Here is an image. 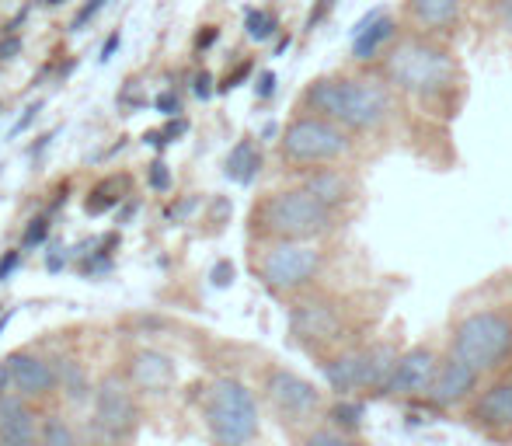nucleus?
I'll return each instance as SVG.
<instances>
[{
    "instance_id": "obj_9",
    "label": "nucleus",
    "mask_w": 512,
    "mask_h": 446,
    "mask_svg": "<svg viewBox=\"0 0 512 446\" xmlns=\"http://www.w3.org/2000/svg\"><path fill=\"white\" fill-rule=\"evenodd\" d=\"M262 394L265 405L272 408L279 422L293 433H304V429L324 422V408H328V394L314 384V380L300 377L290 366H265L262 373Z\"/></svg>"
},
{
    "instance_id": "obj_2",
    "label": "nucleus",
    "mask_w": 512,
    "mask_h": 446,
    "mask_svg": "<svg viewBox=\"0 0 512 446\" xmlns=\"http://www.w3.org/2000/svg\"><path fill=\"white\" fill-rule=\"evenodd\" d=\"M446 352L464 359L481 377L512 366V272H495L464 290L450 307L443 335Z\"/></svg>"
},
{
    "instance_id": "obj_27",
    "label": "nucleus",
    "mask_w": 512,
    "mask_h": 446,
    "mask_svg": "<svg viewBox=\"0 0 512 446\" xmlns=\"http://www.w3.org/2000/svg\"><path fill=\"white\" fill-rule=\"evenodd\" d=\"M272 32H276V18H272V14H265V11H248V35H251V39L265 42Z\"/></svg>"
},
{
    "instance_id": "obj_40",
    "label": "nucleus",
    "mask_w": 512,
    "mask_h": 446,
    "mask_svg": "<svg viewBox=\"0 0 512 446\" xmlns=\"http://www.w3.org/2000/svg\"><path fill=\"white\" fill-rule=\"evenodd\" d=\"M4 387H11V370H7V359L0 363V398H4Z\"/></svg>"
},
{
    "instance_id": "obj_28",
    "label": "nucleus",
    "mask_w": 512,
    "mask_h": 446,
    "mask_svg": "<svg viewBox=\"0 0 512 446\" xmlns=\"http://www.w3.org/2000/svg\"><path fill=\"white\" fill-rule=\"evenodd\" d=\"M49 237V217H35L32 227L25 230V237H21V244L25 248H35V244H42Z\"/></svg>"
},
{
    "instance_id": "obj_20",
    "label": "nucleus",
    "mask_w": 512,
    "mask_h": 446,
    "mask_svg": "<svg viewBox=\"0 0 512 446\" xmlns=\"http://www.w3.org/2000/svg\"><path fill=\"white\" fill-rule=\"evenodd\" d=\"M363 398H331L328 408H324V422L331 429H342V433L363 436Z\"/></svg>"
},
{
    "instance_id": "obj_26",
    "label": "nucleus",
    "mask_w": 512,
    "mask_h": 446,
    "mask_svg": "<svg viewBox=\"0 0 512 446\" xmlns=\"http://www.w3.org/2000/svg\"><path fill=\"white\" fill-rule=\"evenodd\" d=\"M488 18L502 32V39L512 42V0H488Z\"/></svg>"
},
{
    "instance_id": "obj_6",
    "label": "nucleus",
    "mask_w": 512,
    "mask_h": 446,
    "mask_svg": "<svg viewBox=\"0 0 512 446\" xmlns=\"http://www.w3.org/2000/svg\"><path fill=\"white\" fill-rule=\"evenodd\" d=\"M251 265H255V276L262 279V286L272 297L293 304L297 297L324 286V279H328V272H331V248H328V241L258 244L255 262Z\"/></svg>"
},
{
    "instance_id": "obj_31",
    "label": "nucleus",
    "mask_w": 512,
    "mask_h": 446,
    "mask_svg": "<svg viewBox=\"0 0 512 446\" xmlns=\"http://www.w3.org/2000/svg\"><path fill=\"white\" fill-rule=\"evenodd\" d=\"M21 265V251H7L4 258H0V279H7L14 269Z\"/></svg>"
},
{
    "instance_id": "obj_12",
    "label": "nucleus",
    "mask_w": 512,
    "mask_h": 446,
    "mask_svg": "<svg viewBox=\"0 0 512 446\" xmlns=\"http://www.w3.org/2000/svg\"><path fill=\"white\" fill-rule=\"evenodd\" d=\"M481 387H485V377L474 366H467L453 352H443V363H439V373L432 380L425 408H432L439 415H464V408L478 398Z\"/></svg>"
},
{
    "instance_id": "obj_16",
    "label": "nucleus",
    "mask_w": 512,
    "mask_h": 446,
    "mask_svg": "<svg viewBox=\"0 0 512 446\" xmlns=\"http://www.w3.org/2000/svg\"><path fill=\"white\" fill-rule=\"evenodd\" d=\"M7 370H11V387L21 398H46L60 387V370L35 352H11Z\"/></svg>"
},
{
    "instance_id": "obj_34",
    "label": "nucleus",
    "mask_w": 512,
    "mask_h": 446,
    "mask_svg": "<svg viewBox=\"0 0 512 446\" xmlns=\"http://www.w3.org/2000/svg\"><path fill=\"white\" fill-rule=\"evenodd\" d=\"M157 109H161L164 115H175L178 112V98L171 95V91H164V95L157 98Z\"/></svg>"
},
{
    "instance_id": "obj_38",
    "label": "nucleus",
    "mask_w": 512,
    "mask_h": 446,
    "mask_svg": "<svg viewBox=\"0 0 512 446\" xmlns=\"http://www.w3.org/2000/svg\"><path fill=\"white\" fill-rule=\"evenodd\" d=\"M209 84H213V81H209V74H199V77H196V95H199V98H209V91H213Z\"/></svg>"
},
{
    "instance_id": "obj_4",
    "label": "nucleus",
    "mask_w": 512,
    "mask_h": 446,
    "mask_svg": "<svg viewBox=\"0 0 512 446\" xmlns=\"http://www.w3.org/2000/svg\"><path fill=\"white\" fill-rule=\"evenodd\" d=\"M380 328V307L370 290L321 286L290 304V338L310 359H321L345 345L373 338Z\"/></svg>"
},
{
    "instance_id": "obj_14",
    "label": "nucleus",
    "mask_w": 512,
    "mask_h": 446,
    "mask_svg": "<svg viewBox=\"0 0 512 446\" xmlns=\"http://www.w3.org/2000/svg\"><path fill=\"white\" fill-rule=\"evenodd\" d=\"M297 182L307 185L321 203H328L331 210L345 213V217H352V213L363 206V196H366L363 175H359V168H352V164H331V168L307 171Z\"/></svg>"
},
{
    "instance_id": "obj_36",
    "label": "nucleus",
    "mask_w": 512,
    "mask_h": 446,
    "mask_svg": "<svg viewBox=\"0 0 512 446\" xmlns=\"http://www.w3.org/2000/svg\"><path fill=\"white\" fill-rule=\"evenodd\" d=\"M248 74H251V63H241V67H237L234 74L223 81V88H237V81H241V77H248Z\"/></svg>"
},
{
    "instance_id": "obj_23",
    "label": "nucleus",
    "mask_w": 512,
    "mask_h": 446,
    "mask_svg": "<svg viewBox=\"0 0 512 446\" xmlns=\"http://www.w3.org/2000/svg\"><path fill=\"white\" fill-rule=\"evenodd\" d=\"M122 189H126V178H108V182L95 185L88 203H84V210H88L91 217H102V213L115 210V206L122 203Z\"/></svg>"
},
{
    "instance_id": "obj_37",
    "label": "nucleus",
    "mask_w": 512,
    "mask_h": 446,
    "mask_svg": "<svg viewBox=\"0 0 512 446\" xmlns=\"http://www.w3.org/2000/svg\"><path fill=\"white\" fill-rule=\"evenodd\" d=\"M331 4H335V0H321V4H317V11H314V14H310V28H314V25H317V21H321V18H324V14H328V11H331Z\"/></svg>"
},
{
    "instance_id": "obj_32",
    "label": "nucleus",
    "mask_w": 512,
    "mask_h": 446,
    "mask_svg": "<svg viewBox=\"0 0 512 446\" xmlns=\"http://www.w3.org/2000/svg\"><path fill=\"white\" fill-rule=\"evenodd\" d=\"M185 129H189V122H185V119H171L161 133H164V140H175V136H182Z\"/></svg>"
},
{
    "instance_id": "obj_42",
    "label": "nucleus",
    "mask_w": 512,
    "mask_h": 446,
    "mask_svg": "<svg viewBox=\"0 0 512 446\" xmlns=\"http://www.w3.org/2000/svg\"><path fill=\"white\" fill-rule=\"evenodd\" d=\"M213 39H216V28H206V32H203V35H199V39H196V46H199V49H206V46H209V42H213Z\"/></svg>"
},
{
    "instance_id": "obj_41",
    "label": "nucleus",
    "mask_w": 512,
    "mask_h": 446,
    "mask_svg": "<svg viewBox=\"0 0 512 446\" xmlns=\"http://www.w3.org/2000/svg\"><path fill=\"white\" fill-rule=\"evenodd\" d=\"M272 88H276V77H272V74H262V81H258V95H269Z\"/></svg>"
},
{
    "instance_id": "obj_35",
    "label": "nucleus",
    "mask_w": 512,
    "mask_h": 446,
    "mask_svg": "<svg viewBox=\"0 0 512 446\" xmlns=\"http://www.w3.org/2000/svg\"><path fill=\"white\" fill-rule=\"evenodd\" d=\"M119 42H122V35H119V32H112V35H108V42L102 46V63L112 60V56H115V49H119Z\"/></svg>"
},
{
    "instance_id": "obj_1",
    "label": "nucleus",
    "mask_w": 512,
    "mask_h": 446,
    "mask_svg": "<svg viewBox=\"0 0 512 446\" xmlns=\"http://www.w3.org/2000/svg\"><path fill=\"white\" fill-rule=\"evenodd\" d=\"M373 70L391 84L405 109H415L425 119L453 122L464 109L467 74L453 46L443 39L405 28L391 42V49L373 63Z\"/></svg>"
},
{
    "instance_id": "obj_24",
    "label": "nucleus",
    "mask_w": 512,
    "mask_h": 446,
    "mask_svg": "<svg viewBox=\"0 0 512 446\" xmlns=\"http://www.w3.org/2000/svg\"><path fill=\"white\" fill-rule=\"evenodd\" d=\"M60 387L67 391L70 401H84V398H88L91 384H88V373H84V366L74 363V359H67V363L60 366Z\"/></svg>"
},
{
    "instance_id": "obj_19",
    "label": "nucleus",
    "mask_w": 512,
    "mask_h": 446,
    "mask_svg": "<svg viewBox=\"0 0 512 446\" xmlns=\"http://www.w3.org/2000/svg\"><path fill=\"white\" fill-rule=\"evenodd\" d=\"M129 377H133V384L140 387V391H161V387H168L171 380H175V366H171V359L161 356V352L143 349L133 356Z\"/></svg>"
},
{
    "instance_id": "obj_25",
    "label": "nucleus",
    "mask_w": 512,
    "mask_h": 446,
    "mask_svg": "<svg viewBox=\"0 0 512 446\" xmlns=\"http://www.w3.org/2000/svg\"><path fill=\"white\" fill-rule=\"evenodd\" d=\"M42 446H81V443H77V433L60 415H49V419L42 422Z\"/></svg>"
},
{
    "instance_id": "obj_22",
    "label": "nucleus",
    "mask_w": 512,
    "mask_h": 446,
    "mask_svg": "<svg viewBox=\"0 0 512 446\" xmlns=\"http://www.w3.org/2000/svg\"><path fill=\"white\" fill-rule=\"evenodd\" d=\"M297 446H370V443H366L363 436L331 429L328 422H317V426H310L297 436Z\"/></svg>"
},
{
    "instance_id": "obj_3",
    "label": "nucleus",
    "mask_w": 512,
    "mask_h": 446,
    "mask_svg": "<svg viewBox=\"0 0 512 446\" xmlns=\"http://www.w3.org/2000/svg\"><path fill=\"white\" fill-rule=\"evenodd\" d=\"M297 112L321 115L335 122L359 143L384 140L401 122V98L394 88L377 74V70H338V74H321L304 88L297 102Z\"/></svg>"
},
{
    "instance_id": "obj_29",
    "label": "nucleus",
    "mask_w": 512,
    "mask_h": 446,
    "mask_svg": "<svg viewBox=\"0 0 512 446\" xmlns=\"http://www.w3.org/2000/svg\"><path fill=\"white\" fill-rule=\"evenodd\" d=\"M150 185H154V189H161V192L171 189V171H168V164H164V161L150 164Z\"/></svg>"
},
{
    "instance_id": "obj_15",
    "label": "nucleus",
    "mask_w": 512,
    "mask_h": 446,
    "mask_svg": "<svg viewBox=\"0 0 512 446\" xmlns=\"http://www.w3.org/2000/svg\"><path fill=\"white\" fill-rule=\"evenodd\" d=\"M408 32L453 42L464 25V0H405Z\"/></svg>"
},
{
    "instance_id": "obj_11",
    "label": "nucleus",
    "mask_w": 512,
    "mask_h": 446,
    "mask_svg": "<svg viewBox=\"0 0 512 446\" xmlns=\"http://www.w3.org/2000/svg\"><path fill=\"white\" fill-rule=\"evenodd\" d=\"M464 426L481 440L509 446L512 443V366L485 380L478 398L464 408Z\"/></svg>"
},
{
    "instance_id": "obj_39",
    "label": "nucleus",
    "mask_w": 512,
    "mask_h": 446,
    "mask_svg": "<svg viewBox=\"0 0 512 446\" xmlns=\"http://www.w3.org/2000/svg\"><path fill=\"white\" fill-rule=\"evenodd\" d=\"M18 49H21V42H18V39H7V42H0V56H4V60H7V56H14V53H18Z\"/></svg>"
},
{
    "instance_id": "obj_8",
    "label": "nucleus",
    "mask_w": 512,
    "mask_h": 446,
    "mask_svg": "<svg viewBox=\"0 0 512 446\" xmlns=\"http://www.w3.org/2000/svg\"><path fill=\"white\" fill-rule=\"evenodd\" d=\"M203 419L213 446H255L262 433V412L248 384L237 377H216L203 394Z\"/></svg>"
},
{
    "instance_id": "obj_18",
    "label": "nucleus",
    "mask_w": 512,
    "mask_h": 446,
    "mask_svg": "<svg viewBox=\"0 0 512 446\" xmlns=\"http://www.w3.org/2000/svg\"><path fill=\"white\" fill-rule=\"evenodd\" d=\"M398 21L384 18L380 11H373L370 18L359 21L356 42H352V60L356 63H377L380 56L391 49V42L398 39Z\"/></svg>"
},
{
    "instance_id": "obj_30",
    "label": "nucleus",
    "mask_w": 512,
    "mask_h": 446,
    "mask_svg": "<svg viewBox=\"0 0 512 446\" xmlns=\"http://www.w3.org/2000/svg\"><path fill=\"white\" fill-rule=\"evenodd\" d=\"M102 7H105V0H88V4H84L81 11H77V18H74V28H84V25H88L91 18H95L98 11H102Z\"/></svg>"
},
{
    "instance_id": "obj_10",
    "label": "nucleus",
    "mask_w": 512,
    "mask_h": 446,
    "mask_svg": "<svg viewBox=\"0 0 512 446\" xmlns=\"http://www.w3.org/2000/svg\"><path fill=\"white\" fill-rule=\"evenodd\" d=\"M443 342H432V338H418V342H408L398 356V366H394L391 380H387L384 401H401V405H411V401L429 398L432 380L439 373V363H443Z\"/></svg>"
},
{
    "instance_id": "obj_7",
    "label": "nucleus",
    "mask_w": 512,
    "mask_h": 446,
    "mask_svg": "<svg viewBox=\"0 0 512 446\" xmlns=\"http://www.w3.org/2000/svg\"><path fill=\"white\" fill-rule=\"evenodd\" d=\"M359 154H363V143L356 136L310 112H297L279 133V164L290 175H307V171L331 168V164H352L359 161Z\"/></svg>"
},
{
    "instance_id": "obj_13",
    "label": "nucleus",
    "mask_w": 512,
    "mask_h": 446,
    "mask_svg": "<svg viewBox=\"0 0 512 446\" xmlns=\"http://www.w3.org/2000/svg\"><path fill=\"white\" fill-rule=\"evenodd\" d=\"M136 419H140V408H136L129 387L115 377L105 380L95 391V422H91L98 440L122 446L136 433Z\"/></svg>"
},
{
    "instance_id": "obj_5",
    "label": "nucleus",
    "mask_w": 512,
    "mask_h": 446,
    "mask_svg": "<svg viewBox=\"0 0 512 446\" xmlns=\"http://www.w3.org/2000/svg\"><path fill=\"white\" fill-rule=\"evenodd\" d=\"M349 217L331 210L328 203L314 196L307 185L293 182L286 189L265 192L248 210V237L258 244H314V241H335L345 230Z\"/></svg>"
},
{
    "instance_id": "obj_21",
    "label": "nucleus",
    "mask_w": 512,
    "mask_h": 446,
    "mask_svg": "<svg viewBox=\"0 0 512 446\" xmlns=\"http://www.w3.org/2000/svg\"><path fill=\"white\" fill-rule=\"evenodd\" d=\"M258 168H262V154H258L255 143H251V140H241L234 150H230V157H227V175L234 178V182L248 185L251 178L258 175Z\"/></svg>"
},
{
    "instance_id": "obj_17",
    "label": "nucleus",
    "mask_w": 512,
    "mask_h": 446,
    "mask_svg": "<svg viewBox=\"0 0 512 446\" xmlns=\"http://www.w3.org/2000/svg\"><path fill=\"white\" fill-rule=\"evenodd\" d=\"M0 446H42V429L21 394L0 398Z\"/></svg>"
},
{
    "instance_id": "obj_33",
    "label": "nucleus",
    "mask_w": 512,
    "mask_h": 446,
    "mask_svg": "<svg viewBox=\"0 0 512 446\" xmlns=\"http://www.w3.org/2000/svg\"><path fill=\"white\" fill-rule=\"evenodd\" d=\"M39 109H42V105H39V102H35V105H32V109H28L25 115H21V119H18V122H14V136H18V133H21V129H28V126H32V122H35V115H39Z\"/></svg>"
}]
</instances>
